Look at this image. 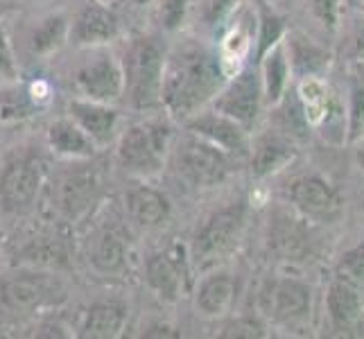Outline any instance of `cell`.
I'll return each instance as SVG.
<instances>
[{"label":"cell","mask_w":364,"mask_h":339,"mask_svg":"<svg viewBox=\"0 0 364 339\" xmlns=\"http://www.w3.org/2000/svg\"><path fill=\"white\" fill-rule=\"evenodd\" d=\"M218 48L202 39H183L166 53L161 86V109L170 120L183 122L197 111L210 107L227 82Z\"/></svg>","instance_id":"obj_1"},{"label":"cell","mask_w":364,"mask_h":339,"mask_svg":"<svg viewBox=\"0 0 364 339\" xmlns=\"http://www.w3.org/2000/svg\"><path fill=\"white\" fill-rule=\"evenodd\" d=\"M168 50L161 45L156 36L136 34L124 45L120 57L124 91L122 99L134 111L152 113L161 109V86H163V64Z\"/></svg>","instance_id":"obj_2"},{"label":"cell","mask_w":364,"mask_h":339,"mask_svg":"<svg viewBox=\"0 0 364 339\" xmlns=\"http://www.w3.org/2000/svg\"><path fill=\"white\" fill-rule=\"evenodd\" d=\"M174 145V129L168 118H147L129 124L116 138L118 166L141 181L154 179L166 168Z\"/></svg>","instance_id":"obj_3"},{"label":"cell","mask_w":364,"mask_h":339,"mask_svg":"<svg viewBox=\"0 0 364 339\" xmlns=\"http://www.w3.org/2000/svg\"><path fill=\"white\" fill-rule=\"evenodd\" d=\"M247 215H249L247 202H231L227 206L213 210L197 226L193 242L188 247L193 269L208 271L227 260L242 242L247 231Z\"/></svg>","instance_id":"obj_4"},{"label":"cell","mask_w":364,"mask_h":339,"mask_svg":"<svg viewBox=\"0 0 364 339\" xmlns=\"http://www.w3.org/2000/svg\"><path fill=\"white\" fill-rule=\"evenodd\" d=\"M68 296L57 276L41 269H18L0 279V317L28 319L61 306Z\"/></svg>","instance_id":"obj_5"},{"label":"cell","mask_w":364,"mask_h":339,"mask_svg":"<svg viewBox=\"0 0 364 339\" xmlns=\"http://www.w3.org/2000/svg\"><path fill=\"white\" fill-rule=\"evenodd\" d=\"M48 181L46 161L34 152L14 154L0 170V204L9 212H28Z\"/></svg>","instance_id":"obj_6"},{"label":"cell","mask_w":364,"mask_h":339,"mask_svg":"<svg viewBox=\"0 0 364 339\" xmlns=\"http://www.w3.org/2000/svg\"><path fill=\"white\" fill-rule=\"evenodd\" d=\"M172 161L179 177L195 188L218 185L231 174V154L222 152L220 147L202 141L199 136L188 131L179 145H172Z\"/></svg>","instance_id":"obj_7"},{"label":"cell","mask_w":364,"mask_h":339,"mask_svg":"<svg viewBox=\"0 0 364 339\" xmlns=\"http://www.w3.org/2000/svg\"><path fill=\"white\" fill-rule=\"evenodd\" d=\"M193 271L191 251L179 242L154 251L145 260V283L166 303H177L193 292Z\"/></svg>","instance_id":"obj_8"},{"label":"cell","mask_w":364,"mask_h":339,"mask_svg":"<svg viewBox=\"0 0 364 339\" xmlns=\"http://www.w3.org/2000/svg\"><path fill=\"white\" fill-rule=\"evenodd\" d=\"M310 306V287L294 276H269L258 290L260 315L276 325H296L306 321Z\"/></svg>","instance_id":"obj_9"},{"label":"cell","mask_w":364,"mask_h":339,"mask_svg":"<svg viewBox=\"0 0 364 339\" xmlns=\"http://www.w3.org/2000/svg\"><path fill=\"white\" fill-rule=\"evenodd\" d=\"M210 107L224 113V116H229L231 120L240 122L249 131L254 129L260 111L265 107L258 66H242L231 72L227 82L222 84L215 99L210 102Z\"/></svg>","instance_id":"obj_10"},{"label":"cell","mask_w":364,"mask_h":339,"mask_svg":"<svg viewBox=\"0 0 364 339\" xmlns=\"http://www.w3.org/2000/svg\"><path fill=\"white\" fill-rule=\"evenodd\" d=\"M73 84L77 89V97L107 104L120 102L124 91L120 59L107 48H91V57L75 68Z\"/></svg>","instance_id":"obj_11"},{"label":"cell","mask_w":364,"mask_h":339,"mask_svg":"<svg viewBox=\"0 0 364 339\" xmlns=\"http://www.w3.org/2000/svg\"><path fill=\"white\" fill-rule=\"evenodd\" d=\"M287 199L301 217L312 222H333L342 212V197L319 174H304L296 177L287 188Z\"/></svg>","instance_id":"obj_12"},{"label":"cell","mask_w":364,"mask_h":339,"mask_svg":"<svg viewBox=\"0 0 364 339\" xmlns=\"http://www.w3.org/2000/svg\"><path fill=\"white\" fill-rule=\"evenodd\" d=\"M181 124L186 127V131L199 136L202 141L220 147L222 152H227L231 156L249 154V147H251L249 129L242 127L240 122L231 120L229 116H224V113L215 111L213 107L197 111L195 116L183 120Z\"/></svg>","instance_id":"obj_13"},{"label":"cell","mask_w":364,"mask_h":339,"mask_svg":"<svg viewBox=\"0 0 364 339\" xmlns=\"http://www.w3.org/2000/svg\"><path fill=\"white\" fill-rule=\"evenodd\" d=\"M122 36V25L114 9L100 0H89L70 21L68 41L77 48H107Z\"/></svg>","instance_id":"obj_14"},{"label":"cell","mask_w":364,"mask_h":339,"mask_svg":"<svg viewBox=\"0 0 364 339\" xmlns=\"http://www.w3.org/2000/svg\"><path fill=\"white\" fill-rule=\"evenodd\" d=\"M100 197V179L89 170H70L61 174L55 183L53 199L57 212H61L68 222L82 220Z\"/></svg>","instance_id":"obj_15"},{"label":"cell","mask_w":364,"mask_h":339,"mask_svg":"<svg viewBox=\"0 0 364 339\" xmlns=\"http://www.w3.org/2000/svg\"><path fill=\"white\" fill-rule=\"evenodd\" d=\"M75 122L86 131V136L100 147H107L116 143L120 134V111L116 104L95 102V99L86 97H73L68 102V113Z\"/></svg>","instance_id":"obj_16"},{"label":"cell","mask_w":364,"mask_h":339,"mask_svg":"<svg viewBox=\"0 0 364 339\" xmlns=\"http://www.w3.org/2000/svg\"><path fill=\"white\" fill-rule=\"evenodd\" d=\"M326 310L333 328L344 337L364 335V298L362 292L355 290L342 279H333L326 294Z\"/></svg>","instance_id":"obj_17"},{"label":"cell","mask_w":364,"mask_h":339,"mask_svg":"<svg viewBox=\"0 0 364 339\" xmlns=\"http://www.w3.org/2000/svg\"><path fill=\"white\" fill-rule=\"evenodd\" d=\"M251 154V174L256 179H269L285 170L296 158L294 138L283 134L281 129H269L260 134L249 147Z\"/></svg>","instance_id":"obj_18"},{"label":"cell","mask_w":364,"mask_h":339,"mask_svg":"<svg viewBox=\"0 0 364 339\" xmlns=\"http://www.w3.org/2000/svg\"><path fill=\"white\" fill-rule=\"evenodd\" d=\"M237 285L235 279L224 269H208L202 279L197 281L193 298H195V310L197 315L204 319H218L231 312L235 303Z\"/></svg>","instance_id":"obj_19"},{"label":"cell","mask_w":364,"mask_h":339,"mask_svg":"<svg viewBox=\"0 0 364 339\" xmlns=\"http://www.w3.org/2000/svg\"><path fill=\"white\" fill-rule=\"evenodd\" d=\"M46 141L50 152L57 158L73 161V163L91 161L97 152V145L86 136V131L70 116L50 122L46 131Z\"/></svg>","instance_id":"obj_20"},{"label":"cell","mask_w":364,"mask_h":339,"mask_svg":"<svg viewBox=\"0 0 364 339\" xmlns=\"http://www.w3.org/2000/svg\"><path fill=\"white\" fill-rule=\"evenodd\" d=\"M124 208H127L129 222L143 231H154L166 226L172 212L168 197L147 183L132 188L124 197Z\"/></svg>","instance_id":"obj_21"},{"label":"cell","mask_w":364,"mask_h":339,"mask_svg":"<svg viewBox=\"0 0 364 339\" xmlns=\"http://www.w3.org/2000/svg\"><path fill=\"white\" fill-rule=\"evenodd\" d=\"M91 267L102 276H118L129 267V242L118 229H102L89 247Z\"/></svg>","instance_id":"obj_22"},{"label":"cell","mask_w":364,"mask_h":339,"mask_svg":"<svg viewBox=\"0 0 364 339\" xmlns=\"http://www.w3.org/2000/svg\"><path fill=\"white\" fill-rule=\"evenodd\" d=\"M129 310L120 301H97L84 312L80 337L84 339H116L124 333Z\"/></svg>","instance_id":"obj_23"},{"label":"cell","mask_w":364,"mask_h":339,"mask_svg":"<svg viewBox=\"0 0 364 339\" xmlns=\"http://www.w3.org/2000/svg\"><path fill=\"white\" fill-rule=\"evenodd\" d=\"M283 43H285L287 61H290V68H292V77H299V80L319 77L331 64V55L312 39H308L306 34L287 32Z\"/></svg>","instance_id":"obj_24"},{"label":"cell","mask_w":364,"mask_h":339,"mask_svg":"<svg viewBox=\"0 0 364 339\" xmlns=\"http://www.w3.org/2000/svg\"><path fill=\"white\" fill-rule=\"evenodd\" d=\"M256 66L260 72L265 104L276 107L283 99V95L290 91V84H292V68H290V61H287L285 43L281 41L279 45H274Z\"/></svg>","instance_id":"obj_25"},{"label":"cell","mask_w":364,"mask_h":339,"mask_svg":"<svg viewBox=\"0 0 364 339\" xmlns=\"http://www.w3.org/2000/svg\"><path fill=\"white\" fill-rule=\"evenodd\" d=\"M41 107L32 97L30 84L21 80H0V122L16 124L30 120Z\"/></svg>","instance_id":"obj_26"},{"label":"cell","mask_w":364,"mask_h":339,"mask_svg":"<svg viewBox=\"0 0 364 339\" xmlns=\"http://www.w3.org/2000/svg\"><path fill=\"white\" fill-rule=\"evenodd\" d=\"M70 18L66 14H48L30 32V53L34 57H50L68 43Z\"/></svg>","instance_id":"obj_27"},{"label":"cell","mask_w":364,"mask_h":339,"mask_svg":"<svg viewBox=\"0 0 364 339\" xmlns=\"http://www.w3.org/2000/svg\"><path fill=\"white\" fill-rule=\"evenodd\" d=\"M256 11V32H254V64L265 57L274 45H279L285 34H287V25L285 18L276 11L272 5H267L265 0H258Z\"/></svg>","instance_id":"obj_28"},{"label":"cell","mask_w":364,"mask_h":339,"mask_svg":"<svg viewBox=\"0 0 364 339\" xmlns=\"http://www.w3.org/2000/svg\"><path fill=\"white\" fill-rule=\"evenodd\" d=\"M346 141L348 143L364 141V84H360L358 80L350 84V95H348Z\"/></svg>","instance_id":"obj_29"},{"label":"cell","mask_w":364,"mask_h":339,"mask_svg":"<svg viewBox=\"0 0 364 339\" xmlns=\"http://www.w3.org/2000/svg\"><path fill=\"white\" fill-rule=\"evenodd\" d=\"M335 276L346 281L348 285H353L355 290H360L364 294V242L353 249H348L340 258Z\"/></svg>","instance_id":"obj_30"},{"label":"cell","mask_w":364,"mask_h":339,"mask_svg":"<svg viewBox=\"0 0 364 339\" xmlns=\"http://www.w3.org/2000/svg\"><path fill=\"white\" fill-rule=\"evenodd\" d=\"M156 18L166 32H179L191 11V0H154Z\"/></svg>","instance_id":"obj_31"},{"label":"cell","mask_w":364,"mask_h":339,"mask_svg":"<svg viewBox=\"0 0 364 339\" xmlns=\"http://www.w3.org/2000/svg\"><path fill=\"white\" fill-rule=\"evenodd\" d=\"M240 5H242V0H206L202 7V21L213 32H222L224 25H227L235 16V11L240 9Z\"/></svg>","instance_id":"obj_32"},{"label":"cell","mask_w":364,"mask_h":339,"mask_svg":"<svg viewBox=\"0 0 364 339\" xmlns=\"http://www.w3.org/2000/svg\"><path fill=\"white\" fill-rule=\"evenodd\" d=\"M18 61L14 53V43L7 32V25L0 18V80H18Z\"/></svg>","instance_id":"obj_33"},{"label":"cell","mask_w":364,"mask_h":339,"mask_svg":"<svg viewBox=\"0 0 364 339\" xmlns=\"http://www.w3.org/2000/svg\"><path fill=\"white\" fill-rule=\"evenodd\" d=\"M308 7L323 30L337 32L340 28V0H308Z\"/></svg>","instance_id":"obj_34"},{"label":"cell","mask_w":364,"mask_h":339,"mask_svg":"<svg viewBox=\"0 0 364 339\" xmlns=\"http://www.w3.org/2000/svg\"><path fill=\"white\" fill-rule=\"evenodd\" d=\"M348 57L350 61L364 59V16H360L348 34Z\"/></svg>","instance_id":"obj_35"},{"label":"cell","mask_w":364,"mask_h":339,"mask_svg":"<svg viewBox=\"0 0 364 339\" xmlns=\"http://www.w3.org/2000/svg\"><path fill=\"white\" fill-rule=\"evenodd\" d=\"M227 330H231V333H222V335H227V337H262L265 335L260 325H256L254 321H245V319L231 323Z\"/></svg>","instance_id":"obj_36"},{"label":"cell","mask_w":364,"mask_h":339,"mask_svg":"<svg viewBox=\"0 0 364 339\" xmlns=\"http://www.w3.org/2000/svg\"><path fill=\"white\" fill-rule=\"evenodd\" d=\"M143 337H163V339H177V337H181V333L174 328V325H170V323H152V325H147L145 328V333H143Z\"/></svg>","instance_id":"obj_37"},{"label":"cell","mask_w":364,"mask_h":339,"mask_svg":"<svg viewBox=\"0 0 364 339\" xmlns=\"http://www.w3.org/2000/svg\"><path fill=\"white\" fill-rule=\"evenodd\" d=\"M353 70H355V77L360 84H364V59L360 61H353Z\"/></svg>","instance_id":"obj_38"},{"label":"cell","mask_w":364,"mask_h":339,"mask_svg":"<svg viewBox=\"0 0 364 339\" xmlns=\"http://www.w3.org/2000/svg\"><path fill=\"white\" fill-rule=\"evenodd\" d=\"M355 161H358L360 170L364 172V149H355Z\"/></svg>","instance_id":"obj_39"},{"label":"cell","mask_w":364,"mask_h":339,"mask_svg":"<svg viewBox=\"0 0 364 339\" xmlns=\"http://www.w3.org/2000/svg\"><path fill=\"white\" fill-rule=\"evenodd\" d=\"M129 3H134V5H138V7H145V5H152L154 0H129Z\"/></svg>","instance_id":"obj_40"},{"label":"cell","mask_w":364,"mask_h":339,"mask_svg":"<svg viewBox=\"0 0 364 339\" xmlns=\"http://www.w3.org/2000/svg\"><path fill=\"white\" fill-rule=\"evenodd\" d=\"M9 9H11V5H7V3H0V18H3Z\"/></svg>","instance_id":"obj_41"},{"label":"cell","mask_w":364,"mask_h":339,"mask_svg":"<svg viewBox=\"0 0 364 339\" xmlns=\"http://www.w3.org/2000/svg\"><path fill=\"white\" fill-rule=\"evenodd\" d=\"M100 3H107V5H111V3H114V0H100Z\"/></svg>","instance_id":"obj_42"},{"label":"cell","mask_w":364,"mask_h":339,"mask_svg":"<svg viewBox=\"0 0 364 339\" xmlns=\"http://www.w3.org/2000/svg\"><path fill=\"white\" fill-rule=\"evenodd\" d=\"M360 11H362V16H364V0H362V5H360Z\"/></svg>","instance_id":"obj_43"}]
</instances>
